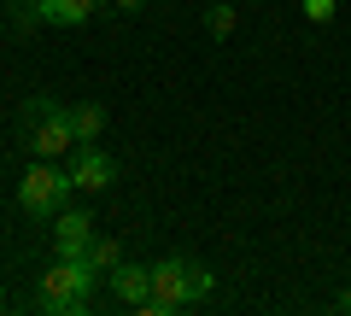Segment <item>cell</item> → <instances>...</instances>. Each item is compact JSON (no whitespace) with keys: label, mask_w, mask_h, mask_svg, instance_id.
Segmentation results:
<instances>
[{"label":"cell","mask_w":351,"mask_h":316,"mask_svg":"<svg viewBox=\"0 0 351 316\" xmlns=\"http://www.w3.org/2000/svg\"><path fill=\"white\" fill-rule=\"evenodd\" d=\"M106 287V276L88 258H53V269L41 276V293H36V304L47 316H76V311H88L94 304V293Z\"/></svg>","instance_id":"1"},{"label":"cell","mask_w":351,"mask_h":316,"mask_svg":"<svg viewBox=\"0 0 351 316\" xmlns=\"http://www.w3.org/2000/svg\"><path fill=\"white\" fill-rule=\"evenodd\" d=\"M71 193H76V182H71V170L64 165H53V158H36V165L18 176V211L24 217H36V223H53V217L71 205Z\"/></svg>","instance_id":"2"},{"label":"cell","mask_w":351,"mask_h":316,"mask_svg":"<svg viewBox=\"0 0 351 316\" xmlns=\"http://www.w3.org/2000/svg\"><path fill=\"white\" fill-rule=\"evenodd\" d=\"M24 147L36 152V158H71L76 152V129H71V106L59 100H29L24 106Z\"/></svg>","instance_id":"3"},{"label":"cell","mask_w":351,"mask_h":316,"mask_svg":"<svg viewBox=\"0 0 351 316\" xmlns=\"http://www.w3.org/2000/svg\"><path fill=\"white\" fill-rule=\"evenodd\" d=\"M188 304H193V258H158L152 264V299L141 311L170 316V311H188Z\"/></svg>","instance_id":"4"},{"label":"cell","mask_w":351,"mask_h":316,"mask_svg":"<svg viewBox=\"0 0 351 316\" xmlns=\"http://www.w3.org/2000/svg\"><path fill=\"white\" fill-rule=\"evenodd\" d=\"M64 170H71V182H76V193H106L117 182V158L106 147H94V141H88V147H76L71 158H64Z\"/></svg>","instance_id":"5"},{"label":"cell","mask_w":351,"mask_h":316,"mask_svg":"<svg viewBox=\"0 0 351 316\" xmlns=\"http://www.w3.org/2000/svg\"><path fill=\"white\" fill-rule=\"evenodd\" d=\"M88 241H94V217H88L82 205H64V211L53 217V258H82Z\"/></svg>","instance_id":"6"},{"label":"cell","mask_w":351,"mask_h":316,"mask_svg":"<svg viewBox=\"0 0 351 316\" xmlns=\"http://www.w3.org/2000/svg\"><path fill=\"white\" fill-rule=\"evenodd\" d=\"M106 287H112V299H117V304L141 311V304L152 299V269H141V264H117L112 276H106Z\"/></svg>","instance_id":"7"},{"label":"cell","mask_w":351,"mask_h":316,"mask_svg":"<svg viewBox=\"0 0 351 316\" xmlns=\"http://www.w3.org/2000/svg\"><path fill=\"white\" fill-rule=\"evenodd\" d=\"M36 6H41V24H53V29H76L100 12V0H36Z\"/></svg>","instance_id":"8"},{"label":"cell","mask_w":351,"mask_h":316,"mask_svg":"<svg viewBox=\"0 0 351 316\" xmlns=\"http://www.w3.org/2000/svg\"><path fill=\"white\" fill-rule=\"evenodd\" d=\"M71 129H76V147H88V141H100V135H106V112H100L94 100L71 106Z\"/></svg>","instance_id":"9"},{"label":"cell","mask_w":351,"mask_h":316,"mask_svg":"<svg viewBox=\"0 0 351 316\" xmlns=\"http://www.w3.org/2000/svg\"><path fill=\"white\" fill-rule=\"evenodd\" d=\"M82 258H88V264H94V269H100V276H112V269L123 264V246H117L112 234H94V241H88V252H82Z\"/></svg>","instance_id":"10"},{"label":"cell","mask_w":351,"mask_h":316,"mask_svg":"<svg viewBox=\"0 0 351 316\" xmlns=\"http://www.w3.org/2000/svg\"><path fill=\"white\" fill-rule=\"evenodd\" d=\"M205 29H211V36L223 41L228 29H234V6H228V0H211V12H205Z\"/></svg>","instance_id":"11"},{"label":"cell","mask_w":351,"mask_h":316,"mask_svg":"<svg viewBox=\"0 0 351 316\" xmlns=\"http://www.w3.org/2000/svg\"><path fill=\"white\" fill-rule=\"evenodd\" d=\"M205 299H211V269L193 264V304H205Z\"/></svg>","instance_id":"12"},{"label":"cell","mask_w":351,"mask_h":316,"mask_svg":"<svg viewBox=\"0 0 351 316\" xmlns=\"http://www.w3.org/2000/svg\"><path fill=\"white\" fill-rule=\"evenodd\" d=\"M304 18H311V24H328V18H334V0H304Z\"/></svg>","instance_id":"13"},{"label":"cell","mask_w":351,"mask_h":316,"mask_svg":"<svg viewBox=\"0 0 351 316\" xmlns=\"http://www.w3.org/2000/svg\"><path fill=\"white\" fill-rule=\"evenodd\" d=\"M117 12H141V6H147V0H112Z\"/></svg>","instance_id":"14"},{"label":"cell","mask_w":351,"mask_h":316,"mask_svg":"<svg viewBox=\"0 0 351 316\" xmlns=\"http://www.w3.org/2000/svg\"><path fill=\"white\" fill-rule=\"evenodd\" d=\"M339 311H351V293H339Z\"/></svg>","instance_id":"15"},{"label":"cell","mask_w":351,"mask_h":316,"mask_svg":"<svg viewBox=\"0 0 351 316\" xmlns=\"http://www.w3.org/2000/svg\"><path fill=\"white\" fill-rule=\"evenodd\" d=\"M0 311H6V293H0Z\"/></svg>","instance_id":"16"}]
</instances>
